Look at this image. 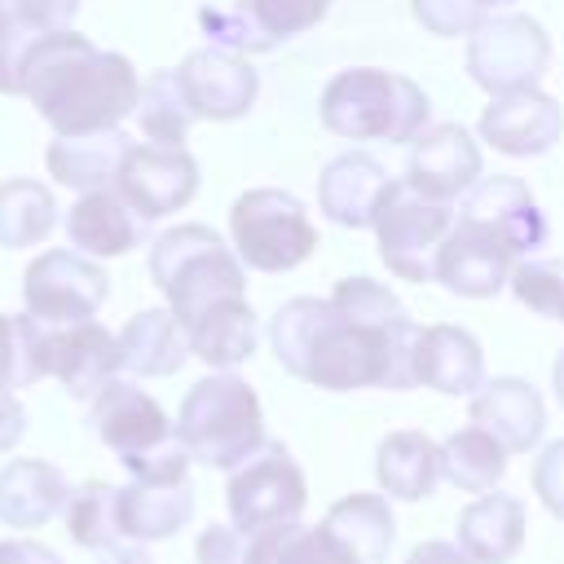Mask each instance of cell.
<instances>
[{
	"label": "cell",
	"instance_id": "30",
	"mask_svg": "<svg viewBox=\"0 0 564 564\" xmlns=\"http://www.w3.org/2000/svg\"><path fill=\"white\" fill-rule=\"evenodd\" d=\"M375 476L388 498L423 502L441 480V445L423 432H388L375 454Z\"/></svg>",
	"mask_w": 564,
	"mask_h": 564
},
{
	"label": "cell",
	"instance_id": "22",
	"mask_svg": "<svg viewBox=\"0 0 564 564\" xmlns=\"http://www.w3.org/2000/svg\"><path fill=\"white\" fill-rule=\"evenodd\" d=\"M388 189V172L379 167V159L348 150L335 154L322 176H317V207L326 212V220L344 225V229H370L379 198Z\"/></svg>",
	"mask_w": 564,
	"mask_h": 564
},
{
	"label": "cell",
	"instance_id": "5",
	"mask_svg": "<svg viewBox=\"0 0 564 564\" xmlns=\"http://www.w3.org/2000/svg\"><path fill=\"white\" fill-rule=\"evenodd\" d=\"M88 427L101 436L106 449L119 454L132 480H185L189 471V454L176 436V423L150 392H141L128 379H110L93 397Z\"/></svg>",
	"mask_w": 564,
	"mask_h": 564
},
{
	"label": "cell",
	"instance_id": "6",
	"mask_svg": "<svg viewBox=\"0 0 564 564\" xmlns=\"http://www.w3.org/2000/svg\"><path fill=\"white\" fill-rule=\"evenodd\" d=\"M150 278L167 295L176 322H189L216 300L247 295V273L238 251H229L220 234L207 225H176L159 234L150 247Z\"/></svg>",
	"mask_w": 564,
	"mask_h": 564
},
{
	"label": "cell",
	"instance_id": "41",
	"mask_svg": "<svg viewBox=\"0 0 564 564\" xmlns=\"http://www.w3.org/2000/svg\"><path fill=\"white\" fill-rule=\"evenodd\" d=\"M533 489L551 516L564 520V441H551L533 463Z\"/></svg>",
	"mask_w": 564,
	"mask_h": 564
},
{
	"label": "cell",
	"instance_id": "10",
	"mask_svg": "<svg viewBox=\"0 0 564 564\" xmlns=\"http://www.w3.org/2000/svg\"><path fill=\"white\" fill-rule=\"evenodd\" d=\"M225 498H229L234 529L260 533V529L300 520V511L308 502V485H304V471L291 458V449L282 441H264L247 463L234 467Z\"/></svg>",
	"mask_w": 564,
	"mask_h": 564
},
{
	"label": "cell",
	"instance_id": "26",
	"mask_svg": "<svg viewBox=\"0 0 564 564\" xmlns=\"http://www.w3.org/2000/svg\"><path fill=\"white\" fill-rule=\"evenodd\" d=\"M194 516L189 480H132L119 489V524L128 542H159Z\"/></svg>",
	"mask_w": 564,
	"mask_h": 564
},
{
	"label": "cell",
	"instance_id": "8",
	"mask_svg": "<svg viewBox=\"0 0 564 564\" xmlns=\"http://www.w3.org/2000/svg\"><path fill=\"white\" fill-rule=\"evenodd\" d=\"M454 220L458 216L449 212V203L423 198L405 176L388 181L370 225L379 238V260L401 282H436V251L454 229Z\"/></svg>",
	"mask_w": 564,
	"mask_h": 564
},
{
	"label": "cell",
	"instance_id": "24",
	"mask_svg": "<svg viewBox=\"0 0 564 564\" xmlns=\"http://www.w3.org/2000/svg\"><path fill=\"white\" fill-rule=\"evenodd\" d=\"M185 339H189V352L198 361H207L212 370H234L242 366L251 352H256V313L247 304V295H229V300H216L207 304L203 313H194L189 322H181Z\"/></svg>",
	"mask_w": 564,
	"mask_h": 564
},
{
	"label": "cell",
	"instance_id": "20",
	"mask_svg": "<svg viewBox=\"0 0 564 564\" xmlns=\"http://www.w3.org/2000/svg\"><path fill=\"white\" fill-rule=\"evenodd\" d=\"M463 216H476L489 229H498L520 251V260L542 251L546 238H551L546 216H542V207L533 203V194L520 176H480L463 198Z\"/></svg>",
	"mask_w": 564,
	"mask_h": 564
},
{
	"label": "cell",
	"instance_id": "32",
	"mask_svg": "<svg viewBox=\"0 0 564 564\" xmlns=\"http://www.w3.org/2000/svg\"><path fill=\"white\" fill-rule=\"evenodd\" d=\"M242 564H357V555L344 551L322 524L308 529V524L291 520V524L247 533V560Z\"/></svg>",
	"mask_w": 564,
	"mask_h": 564
},
{
	"label": "cell",
	"instance_id": "25",
	"mask_svg": "<svg viewBox=\"0 0 564 564\" xmlns=\"http://www.w3.org/2000/svg\"><path fill=\"white\" fill-rule=\"evenodd\" d=\"M145 220L115 194V189H88L66 212V238L84 256H128L141 247Z\"/></svg>",
	"mask_w": 564,
	"mask_h": 564
},
{
	"label": "cell",
	"instance_id": "44",
	"mask_svg": "<svg viewBox=\"0 0 564 564\" xmlns=\"http://www.w3.org/2000/svg\"><path fill=\"white\" fill-rule=\"evenodd\" d=\"M22 432H26V410L18 405L13 392H0V454L13 449L22 441Z\"/></svg>",
	"mask_w": 564,
	"mask_h": 564
},
{
	"label": "cell",
	"instance_id": "3",
	"mask_svg": "<svg viewBox=\"0 0 564 564\" xmlns=\"http://www.w3.org/2000/svg\"><path fill=\"white\" fill-rule=\"evenodd\" d=\"M322 128L344 141H388L410 145L427 128V93L397 70L383 66H352L339 70L317 101Z\"/></svg>",
	"mask_w": 564,
	"mask_h": 564
},
{
	"label": "cell",
	"instance_id": "45",
	"mask_svg": "<svg viewBox=\"0 0 564 564\" xmlns=\"http://www.w3.org/2000/svg\"><path fill=\"white\" fill-rule=\"evenodd\" d=\"M0 564H62V555L44 542H0Z\"/></svg>",
	"mask_w": 564,
	"mask_h": 564
},
{
	"label": "cell",
	"instance_id": "15",
	"mask_svg": "<svg viewBox=\"0 0 564 564\" xmlns=\"http://www.w3.org/2000/svg\"><path fill=\"white\" fill-rule=\"evenodd\" d=\"M516 264H520V251L498 229L458 212L454 229L445 234V242L436 251V282H445L454 295L489 300L511 282Z\"/></svg>",
	"mask_w": 564,
	"mask_h": 564
},
{
	"label": "cell",
	"instance_id": "1",
	"mask_svg": "<svg viewBox=\"0 0 564 564\" xmlns=\"http://www.w3.org/2000/svg\"><path fill=\"white\" fill-rule=\"evenodd\" d=\"M414 322L375 278L335 282L330 300L295 295L269 322L273 357L286 375L326 388H414Z\"/></svg>",
	"mask_w": 564,
	"mask_h": 564
},
{
	"label": "cell",
	"instance_id": "19",
	"mask_svg": "<svg viewBox=\"0 0 564 564\" xmlns=\"http://www.w3.org/2000/svg\"><path fill=\"white\" fill-rule=\"evenodd\" d=\"M471 423L485 427L507 454H529L546 432V405L533 383L502 375L471 392Z\"/></svg>",
	"mask_w": 564,
	"mask_h": 564
},
{
	"label": "cell",
	"instance_id": "12",
	"mask_svg": "<svg viewBox=\"0 0 564 564\" xmlns=\"http://www.w3.org/2000/svg\"><path fill=\"white\" fill-rule=\"evenodd\" d=\"M35 361H40V375H53L75 401H93L123 370L119 335H110L93 317L88 322H70V326L40 322V330H35Z\"/></svg>",
	"mask_w": 564,
	"mask_h": 564
},
{
	"label": "cell",
	"instance_id": "34",
	"mask_svg": "<svg viewBox=\"0 0 564 564\" xmlns=\"http://www.w3.org/2000/svg\"><path fill=\"white\" fill-rule=\"evenodd\" d=\"M57 225V203L53 189L31 181V176H13L0 185V247H35L53 234Z\"/></svg>",
	"mask_w": 564,
	"mask_h": 564
},
{
	"label": "cell",
	"instance_id": "16",
	"mask_svg": "<svg viewBox=\"0 0 564 564\" xmlns=\"http://www.w3.org/2000/svg\"><path fill=\"white\" fill-rule=\"evenodd\" d=\"M176 79H181L194 115L198 119H216V123L242 119L256 106V93H260L256 66L242 53H229V48H216V44L194 48L176 66Z\"/></svg>",
	"mask_w": 564,
	"mask_h": 564
},
{
	"label": "cell",
	"instance_id": "27",
	"mask_svg": "<svg viewBox=\"0 0 564 564\" xmlns=\"http://www.w3.org/2000/svg\"><path fill=\"white\" fill-rule=\"evenodd\" d=\"M458 546L476 564H511L524 546V507L511 494H480L458 516Z\"/></svg>",
	"mask_w": 564,
	"mask_h": 564
},
{
	"label": "cell",
	"instance_id": "7",
	"mask_svg": "<svg viewBox=\"0 0 564 564\" xmlns=\"http://www.w3.org/2000/svg\"><path fill=\"white\" fill-rule=\"evenodd\" d=\"M229 238L247 269L286 273L317 251V229L304 203L286 189H247L229 207Z\"/></svg>",
	"mask_w": 564,
	"mask_h": 564
},
{
	"label": "cell",
	"instance_id": "47",
	"mask_svg": "<svg viewBox=\"0 0 564 564\" xmlns=\"http://www.w3.org/2000/svg\"><path fill=\"white\" fill-rule=\"evenodd\" d=\"M97 564H150V555H145L141 546H128V542H119V546L101 551V560H97Z\"/></svg>",
	"mask_w": 564,
	"mask_h": 564
},
{
	"label": "cell",
	"instance_id": "42",
	"mask_svg": "<svg viewBox=\"0 0 564 564\" xmlns=\"http://www.w3.org/2000/svg\"><path fill=\"white\" fill-rule=\"evenodd\" d=\"M4 4H9L13 18H18L26 31H35V35L62 31V26H70V18L79 13V0H4Z\"/></svg>",
	"mask_w": 564,
	"mask_h": 564
},
{
	"label": "cell",
	"instance_id": "46",
	"mask_svg": "<svg viewBox=\"0 0 564 564\" xmlns=\"http://www.w3.org/2000/svg\"><path fill=\"white\" fill-rule=\"evenodd\" d=\"M405 564H476V560L463 546H449V542H419L405 555Z\"/></svg>",
	"mask_w": 564,
	"mask_h": 564
},
{
	"label": "cell",
	"instance_id": "43",
	"mask_svg": "<svg viewBox=\"0 0 564 564\" xmlns=\"http://www.w3.org/2000/svg\"><path fill=\"white\" fill-rule=\"evenodd\" d=\"M194 555H198V564H242L247 560V533L234 524H212L198 533Z\"/></svg>",
	"mask_w": 564,
	"mask_h": 564
},
{
	"label": "cell",
	"instance_id": "28",
	"mask_svg": "<svg viewBox=\"0 0 564 564\" xmlns=\"http://www.w3.org/2000/svg\"><path fill=\"white\" fill-rule=\"evenodd\" d=\"M185 357H189V339L172 317V308H145L119 330V361L128 375L163 379V375H176Z\"/></svg>",
	"mask_w": 564,
	"mask_h": 564
},
{
	"label": "cell",
	"instance_id": "33",
	"mask_svg": "<svg viewBox=\"0 0 564 564\" xmlns=\"http://www.w3.org/2000/svg\"><path fill=\"white\" fill-rule=\"evenodd\" d=\"M441 476L463 494H489L507 476V449L485 427H458L441 445Z\"/></svg>",
	"mask_w": 564,
	"mask_h": 564
},
{
	"label": "cell",
	"instance_id": "14",
	"mask_svg": "<svg viewBox=\"0 0 564 564\" xmlns=\"http://www.w3.org/2000/svg\"><path fill=\"white\" fill-rule=\"evenodd\" d=\"M330 0H238L229 9L207 4L198 13L207 40L229 53H273L278 44L313 31L326 18Z\"/></svg>",
	"mask_w": 564,
	"mask_h": 564
},
{
	"label": "cell",
	"instance_id": "40",
	"mask_svg": "<svg viewBox=\"0 0 564 564\" xmlns=\"http://www.w3.org/2000/svg\"><path fill=\"white\" fill-rule=\"evenodd\" d=\"M35 31H26L13 9L0 0V93H18V66H22V53L31 44Z\"/></svg>",
	"mask_w": 564,
	"mask_h": 564
},
{
	"label": "cell",
	"instance_id": "29",
	"mask_svg": "<svg viewBox=\"0 0 564 564\" xmlns=\"http://www.w3.org/2000/svg\"><path fill=\"white\" fill-rule=\"evenodd\" d=\"M132 141L110 128V132H84V137H57L48 150H44V163L53 172L57 185H70L79 194L88 189H110L115 185V172H119V159Z\"/></svg>",
	"mask_w": 564,
	"mask_h": 564
},
{
	"label": "cell",
	"instance_id": "39",
	"mask_svg": "<svg viewBox=\"0 0 564 564\" xmlns=\"http://www.w3.org/2000/svg\"><path fill=\"white\" fill-rule=\"evenodd\" d=\"M410 13L427 35L454 40V35H471L489 18V4L485 0H410Z\"/></svg>",
	"mask_w": 564,
	"mask_h": 564
},
{
	"label": "cell",
	"instance_id": "37",
	"mask_svg": "<svg viewBox=\"0 0 564 564\" xmlns=\"http://www.w3.org/2000/svg\"><path fill=\"white\" fill-rule=\"evenodd\" d=\"M35 330H40V322L31 313H22V317L0 313V392L44 379L40 361H35Z\"/></svg>",
	"mask_w": 564,
	"mask_h": 564
},
{
	"label": "cell",
	"instance_id": "18",
	"mask_svg": "<svg viewBox=\"0 0 564 564\" xmlns=\"http://www.w3.org/2000/svg\"><path fill=\"white\" fill-rule=\"evenodd\" d=\"M560 132H564V110L555 106V97L538 88L498 93L480 110V141H489L498 154H511V159L546 154L560 141Z\"/></svg>",
	"mask_w": 564,
	"mask_h": 564
},
{
	"label": "cell",
	"instance_id": "23",
	"mask_svg": "<svg viewBox=\"0 0 564 564\" xmlns=\"http://www.w3.org/2000/svg\"><path fill=\"white\" fill-rule=\"evenodd\" d=\"M70 485L44 458H13L0 467V524L9 529H40L66 511Z\"/></svg>",
	"mask_w": 564,
	"mask_h": 564
},
{
	"label": "cell",
	"instance_id": "21",
	"mask_svg": "<svg viewBox=\"0 0 564 564\" xmlns=\"http://www.w3.org/2000/svg\"><path fill=\"white\" fill-rule=\"evenodd\" d=\"M414 383L445 397H471L485 383V352L471 330L436 322L414 330Z\"/></svg>",
	"mask_w": 564,
	"mask_h": 564
},
{
	"label": "cell",
	"instance_id": "48",
	"mask_svg": "<svg viewBox=\"0 0 564 564\" xmlns=\"http://www.w3.org/2000/svg\"><path fill=\"white\" fill-rule=\"evenodd\" d=\"M551 383H555V397L564 401V352L555 357V370H551Z\"/></svg>",
	"mask_w": 564,
	"mask_h": 564
},
{
	"label": "cell",
	"instance_id": "31",
	"mask_svg": "<svg viewBox=\"0 0 564 564\" xmlns=\"http://www.w3.org/2000/svg\"><path fill=\"white\" fill-rule=\"evenodd\" d=\"M322 529L357 555V564H383L388 551H392V538H397V524H392V511H388V498L379 494H348L339 498Z\"/></svg>",
	"mask_w": 564,
	"mask_h": 564
},
{
	"label": "cell",
	"instance_id": "35",
	"mask_svg": "<svg viewBox=\"0 0 564 564\" xmlns=\"http://www.w3.org/2000/svg\"><path fill=\"white\" fill-rule=\"evenodd\" d=\"M137 123L141 132L154 141V145H185L189 128H194V106L176 79V70H154L145 84H141V97H137Z\"/></svg>",
	"mask_w": 564,
	"mask_h": 564
},
{
	"label": "cell",
	"instance_id": "49",
	"mask_svg": "<svg viewBox=\"0 0 564 564\" xmlns=\"http://www.w3.org/2000/svg\"><path fill=\"white\" fill-rule=\"evenodd\" d=\"M485 4H489V9H494V4H516V0H485Z\"/></svg>",
	"mask_w": 564,
	"mask_h": 564
},
{
	"label": "cell",
	"instance_id": "13",
	"mask_svg": "<svg viewBox=\"0 0 564 564\" xmlns=\"http://www.w3.org/2000/svg\"><path fill=\"white\" fill-rule=\"evenodd\" d=\"M141 220H159L181 212L198 194V163L185 145H154L132 141L119 159L115 185H110Z\"/></svg>",
	"mask_w": 564,
	"mask_h": 564
},
{
	"label": "cell",
	"instance_id": "4",
	"mask_svg": "<svg viewBox=\"0 0 564 564\" xmlns=\"http://www.w3.org/2000/svg\"><path fill=\"white\" fill-rule=\"evenodd\" d=\"M176 436L194 463L216 467V471H234L238 463H247L269 441L256 388L229 370L198 379L181 401Z\"/></svg>",
	"mask_w": 564,
	"mask_h": 564
},
{
	"label": "cell",
	"instance_id": "2",
	"mask_svg": "<svg viewBox=\"0 0 564 564\" xmlns=\"http://www.w3.org/2000/svg\"><path fill=\"white\" fill-rule=\"evenodd\" d=\"M18 93L31 97L57 137H84L119 128L137 110L141 79L123 53L97 48L88 35L62 26L31 35L18 66Z\"/></svg>",
	"mask_w": 564,
	"mask_h": 564
},
{
	"label": "cell",
	"instance_id": "36",
	"mask_svg": "<svg viewBox=\"0 0 564 564\" xmlns=\"http://www.w3.org/2000/svg\"><path fill=\"white\" fill-rule=\"evenodd\" d=\"M66 529L70 538L84 546V551H110L123 538V524H119V489L106 485V480H88L79 489H70L66 498Z\"/></svg>",
	"mask_w": 564,
	"mask_h": 564
},
{
	"label": "cell",
	"instance_id": "9",
	"mask_svg": "<svg viewBox=\"0 0 564 564\" xmlns=\"http://www.w3.org/2000/svg\"><path fill=\"white\" fill-rule=\"evenodd\" d=\"M551 62V40L538 18L529 13H489L471 35H467V75L480 84L489 97L516 93V88H538Z\"/></svg>",
	"mask_w": 564,
	"mask_h": 564
},
{
	"label": "cell",
	"instance_id": "38",
	"mask_svg": "<svg viewBox=\"0 0 564 564\" xmlns=\"http://www.w3.org/2000/svg\"><path fill=\"white\" fill-rule=\"evenodd\" d=\"M507 286L516 291V300L529 313L564 322V264L560 260H533L529 256V260L516 264V273H511Z\"/></svg>",
	"mask_w": 564,
	"mask_h": 564
},
{
	"label": "cell",
	"instance_id": "11",
	"mask_svg": "<svg viewBox=\"0 0 564 564\" xmlns=\"http://www.w3.org/2000/svg\"><path fill=\"white\" fill-rule=\"evenodd\" d=\"M106 291H110L106 269L93 264V256L84 251H44L26 264V278H22L26 313L48 326L88 322L106 304Z\"/></svg>",
	"mask_w": 564,
	"mask_h": 564
},
{
	"label": "cell",
	"instance_id": "17",
	"mask_svg": "<svg viewBox=\"0 0 564 564\" xmlns=\"http://www.w3.org/2000/svg\"><path fill=\"white\" fill-rule=\"evenodd\" d=\"M485 163H480V145L471 141L467 128L458 123H427L414 141H410V163H405V181L436 203H454L463 198L476 181H480Z\"/></svg>",
	"mask_w": 564,
	"mask_h": 564
}]
</instances>
